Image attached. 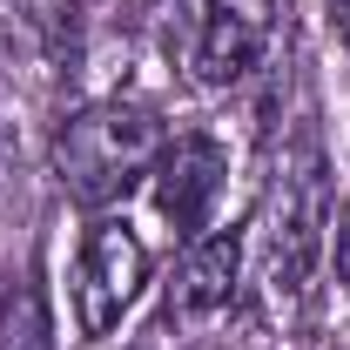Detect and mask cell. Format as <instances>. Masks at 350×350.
Returning a JSON list of instances; mask_svg holds the SVG:
<instances>
[{
  "instance_id": "6",
  "label": "cell",
  "mask_w": 350,
  "mask_h": 350,
  "mask_svg": "<svg viewBox=\"0 0 350 350\" xmlns=\"http://www.w3.org/2000/svg\"><path fill=\"white\" fill-rule=\"evenodd\" d=\"M236 276H243V229L196 236L182 269H175V283H169V317H216V310H229Z\"/></svg>"
},
{
  "instance_id": "10",
  "label": "cell",
  "mask_w": 350,
  "mask_h": 350,
  "mask_svg": "<svg viewBox=\"0 0 350 350\" xmlns=\"http://www.w3.org/2000/svg\"><path fill=\"white\" fill-rule=\"evenodd\" d=\"M135 350H155V344H148V337H142V344H135Z\"/></svg>"
},
{
  "instance_id": "9",
  "label": "cell",
  "mask_w": 350,
  "mask_h": 350,
  "mask_svg": "<svg viewBox=\"0 0 350 350\" xmlns=\"http://www.w3.org/2000/svg\"><path fill=\"white\" fill-rule=\"evenodd\" d=\"M330 21H337V34H344V47H350V0H330Z\"/></svg>"
},
{
  "instance_id": "3",
  "label": "cell",
  "mask_w": 350,
  "mask_h": 350,
  "mask_svg": "<svg viewBox=\"0 0 350 350\" xmlns=\"http://www.w3.org/2000/svg\"><path fill=\"white\" fill-rule=\"evenodd\" d=\"M323 229H330V182L323 155L304 135L297 155H283L276 175V216H269V283L276 290H304L317 256H323Z\"/></svg>"
},
{
  "instance_id": "1",
  "label": "cell",
  "mask_w": 350,
  "mask_h": 350,
  "mask_svg": "<svg viewBox=\"0 0 350 350\" xmlns=\"http://www.w3.org/2000/svg\"><path fill=\"white\" fill-rule=\"evenodd\" d=\"M162 142L169 135L155 122V108H142V101H88L54 135V175L81 209H108L142 175H155Z\"/></svg>"
},
{
  "instance_id": "2",
  "label": "cell",
  "mask_w": 350,
  "mask_h": 350,
  "mask_svg": "<svg viewBox=\"0 0 350 350\" xmlns=\"http://www.w3.org/2000/svg\"><path fill=\"white\" fill-rule=\"evenodd\" d=\"M142 283H148V243L122 216H94L81 236V256H75V283H68L81 337H108L135 310Z\"/></svg>"
},
{
  "instance_id": "8",
  "label": "cell",
  "mask_w": 350,
  "mask_h": 350,
  "mask_svg": "<svg viewBox=\"0 0 350 350\" xmlns=\"http://www.w3.org/2000/svg\"><path fill=\"white\" fill-rule=\"evenodd\" d=\"M330 262H337V283L350 290V196L337 209V222H330Z\"/></svg>"
},
{
  "instance_id": "5",
  "label": "cell",
  "mask_w": 350,
  "mask_h": 350,
  "mask_svg": "<svg viewBox=\"0 0 350 350\" xmlns=\"http://www.w3.org/2000/svg\"><path fill=\"white\" fill-rule=\"evenodd\" d=\"M262 47H269V0H216L202 41L182 68L196 88H229L262 61Z\"/></svg>"
},
{
  "instance_id": "7",
  "label": "cell",
  "mask_w": 350,
  "mask_h": 350,
  "mask_svg": "<svg viewBox=\"0 0 350 350\" xmlns=\"http://www.w3.org/2000/svg\"><path fill=\"white\" fill-rule=\"evenodd\" d=\"M47 337H54L47 297L34 290V283L7 290V297H0V350H47Z\"/></svg>"
},
{
  "instance_id": "4",
  "label": "cell",
  "mask_w": 350,
  "mask_h": 350,
  "mask_svg": "<svg viewBox=\"0 0 350 350\" xmlns=\"http://www.w3.org/2000/svg\"><path fill=\"white\" fill-rule=\"evenodd\" d=\"M222 175H229V148L216 135L189 129L175 142H162V155H155V209L182 243L202 236V222H209V209L222 196Z\"/></svg>"
}]
</instances>
